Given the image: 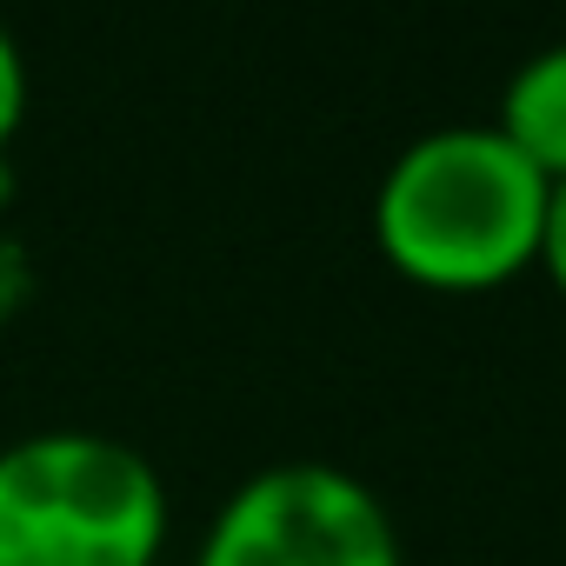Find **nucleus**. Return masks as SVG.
Instances as JSON below:
<instances>
[{
    "instance_id": "obj_3",
    "label": "nucleus",
    "mask_w": 566,
    "mask_h": 566,
    "mask_svg": "<svg viewBox=\"0 0 566 566\" xmlns=\"http://www.w3.org/2000/svg\"><path fill=\"white\" fill-rule=\"evenodd\" d=\"M193 566H407L387 500L334 460H273L207 520Z\"/></svg>"
},
{
    "instance_id": "obj_4",
    "label": "nucleus",
    "mask_w": 566,
    "mask_h": 566,
    "mask_svg": "<svg viewBox=\"0 0 566 566\" xmlns=\"http://www.w3.org/2000/svg\"><path fill=\"white\" fill-rule=\"evenodd\" d=\"M493 134L533 174H546L553 187L566 180V41H553V48H539V54H526L513 67Z\"/></svg>"
},
{
    "instance_id": "obj_5",
    "label": "nucleus",
    "mask_w": 566,
    "mask_h": 566,
    "mask_svg": "<svg viewBox=\"0 0 566 566\" xmlns=\"http://www.w3.org/2000/svg\"><path fill=\"white\" fill-rule=\"evenodd\" d=\"M21 120H28V54L8 34V21H0V160H8Z\"/></svg>"
},
{
    "instance_id": "obj_2",
    "label": "nucleus",
    "mask_w": 566,
    "mask_h": 566,
    "mask_svg": "<svg viewBox=\"0 0 566 566\" xmlns=\"http://www.w3.org/2000/svg\"><path fill=\"white\" fill-rule=\"evenodd\" d=\"M174 506L160 467L94 427L0 447V566H154Z\"/></svg>"
},
{
    "instance_id": "obj_6",
    "label": "nucleus",
    "mask_w": 566,
    "mask_h": 566,
    "mask_svg": "<svg viewBox=\"0 0 566 566\" xmlns=\"http://www.w3.org/2000/svg\"><path fill=\"white\" fill-rule=\"evenodd\" d=\"M539 273L553 280V294L566 301V180L546 200V240H539Z\"/></svg>"
},
{
    "instance_id": "obj_1",
    "label": "nucleus",
    "mask_w": 566,
    "mask_h": 566,
    "mask_svg": "<svg viewBox=\"0 0 566 566\" xmlns=\"http://www.w3.org/2000/svg\"><path fill=\"white\" fill-rule=\"evenodd\" d=\"M553 180L533 174L493 120H453L407 140L374 187V247L427 294H500L539 266Z\"/></svg>"
}]
</instances>
